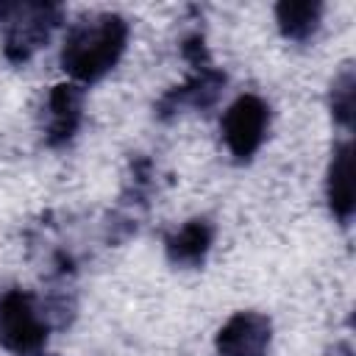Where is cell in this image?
<instances>
[{
    "label": "cell",
    "mask_w": 356,
    "mask_h": 356,
    "mask_svg": "<svg viewBox=\"0 0 356 356\" xmlns=\"http://www.w3.org/2000/svg\"><path fill=\"white\" fill-rule=\"evenodd\" d=\"M128 25L114 14H100L72 25L67 33L61 64L75 81H97L106 75L125 50Z\"/></svg>",
    "instance_id": "6da1fadb"
},
{
    "label": "cell",
    "mask_w": 356,
    "mask_h": 356,
    "mask_svg": "<svg viewBox=\"0 0 356 356\" xmlns=\"http://www.w3.org/2000/svg\"><path fill=\"white\" fill-rule=\"evenodd\" d=\"M47 339V325L39 314L36 300L22 292L11 289L0 298V342L6 350L17 356H33L42 350Z\"/></svg>",
    "instance_id": "7a4b0ae2"
},
{
    "label": "cell",
    "mask_w": 356,
    "mask_h": 356,
    "mask_svg": "<svg viewBox=\"0 0 356 356\" xmlns=\"http://www.w3.org/2000/svg\"><path fill=\"white\" fill-rule=\"evenodd\" d=\"M267 103L256 95L236 97L222 114V139L236 159H248L259 150L267 134Z\"/></svg>",
    "instance_id": "3957f363"
},
{
    "label": "cell",
    "mask_w": 356,
    "mask_h": 356,
    "mask_svg": "<svg viewBox=\"0 0 356 356\" xmlns=\"http://www.w3.org/2000/svg\"><path fill=\"white\" fill-rule=\"evenodd\" d=\"M270 345V320L259 312H236L217 334L220 356H264Z\"/></svg>",
    "instance_id": "277c9868"
},
{
    "label": "cell",
    "mask_w": 356,
    "mask_h": 356,
    "mask_svg": "<svg viewBox=\"0 0 356 356\" xmlns=\"http://www.w3.org/2000/svg\"><path fill=\"white\" fill-rule=\"evenodd\" d=\"M47 125H50V134L53 139H64L72 134V128L78 125V114H81V92L78 86L72 83H61L50 92V100H47Z\"/></svg>",
    "instance_id": "5b68a950"
},
{
    "label": "cell",
    "mask_w": 356,
    "mask_h": 356,
    "mask_svg": "<svg viewBox=\"0 0 356 356\" xmlns=\"http://www.w3.org/2000/svg\"><path fill=\"white\" fill-rule=\"evenodd\" d=\"M328 197L337 214L348 217L353 209V161H350V147L345 145L331 164V178H328Z\"/></svg>",
    "instance_id": "8992f818"
},
{
    "label": "cell",
    "mask_w": 356,
    "mask_h": 356,
    "mask_svg": "<svg viewBox=\"0 0 356 356\" xmlns=\"http://www.w3.org/2000/svg\"><path fill=\"white\" fill-rule=\"evenodd\" d=\"M211 245V228L206 220H192L186 222L172 239H170V256L175 261H186V264H195L206 256Z\"/></svg>",
    "instance_id": "52a82bcc"
},
{
    "label": "cell",
    "mask_w": 356,
    "mask_h": 356,
    "mask_svg": "<svg viewBox=\"0 0 356 356\" xmlns=\"http://www.w3.org/2000/svg\"><path fill=\"white\" fill-rule=\"evenodd\" d=\"M278 22H281L286 36L303 39L317 28L320 6L317 3H281L278 6Z\"/></svg>",
    "instance_id": "ba28073f"
}]
</instances>
